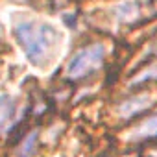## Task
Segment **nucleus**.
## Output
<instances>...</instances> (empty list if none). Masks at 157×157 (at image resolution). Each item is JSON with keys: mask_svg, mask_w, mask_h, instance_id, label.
I'll list each match as a JSON object with an SVG mask.
<instances>
[{"mask_svg": "<svg viewBox=\"0 0 157 157\" xmlns=\"http://www.w3.org/2000/svg\"><path fill=\"white\" fill-rule=\"evenodd\" d=\"M148 105H150V96H148V94H137V96L126 100V102L120 105V115H122L124 118H131V117H135L137 113L144 111Z\"/></svg>", "mask_w": 157, "mask_h": 157, "instance_id": "3", "label": "nucleus"}, {"mask_svg": "<svg viewBox=\"0 0 157 157\" xmlns=\"http://www.w3.org/2000/svg\"><path fill=\"white\" fill-rule=\"evenodd\" d=\"M15 104L11 98L4 96V98H0V128H4L15 115Z\"/></svg>", "mask_w": 157, "mask_h": 157, "instance_id": "5", "label": "nucleus"}, {"mask_svg": "<svg viewBox=\"0 0 157 157\" xmlns=\"http://www.w3.org/2000/svg\"><path fill=\"white\" fill-rule=\"evenodd\" d=\"M153 137H157V115L140 122L131 131V139H135V140H144V139H153Z\"/></svg>", "mask_w": 157, "mask_h": 157, "instance_id": "4", "label": "nucleus"}, {"mask_svg": "<svg viewBox=\"0 0 157 157\" xmlns=\"http://www.w3.org/2000/svg\"><path fill=\"white\" fill-rule=\"evenodd\" d=\"M35 140H37V131H32V135L26 137L22 148H21V157H30L33 153V148H35Z\"/></svg>", "mask_w": 157, "mask_h": 157, "instance_id": "6", "label": "nucleus"}, {"mask_svg": "<svg viewBox=\"0 0 157 157\" xmlns=\"http://www.w3.org/2000/svg\"><path fill=\"white\" fill-rule=\"evenodd\" d=\"M13 33L32 63H41L48 56L56 41L54 28L41 22H33V21L17 22L13 28Z\"/></svg>", "mask_w": 157, "mask_h": 157, "instance_id": "1", "label": "nucleus"}, {"mask_svg": "<svg viewBox=\"0 0 157 157\" xmlns=\"http://www.w3.org/2000/svg\"><path fill=\"white\" fill-rule=\"evenodd\" d=\"M104 59H105V48L100 43L80 48L67 65V78H70V80H82V78L98 70L104 65Z\"/></svg>", "mask_w": 157, "mask_h": 157, "instance_id": "2", "label": "nucleus"}]
</instances>
